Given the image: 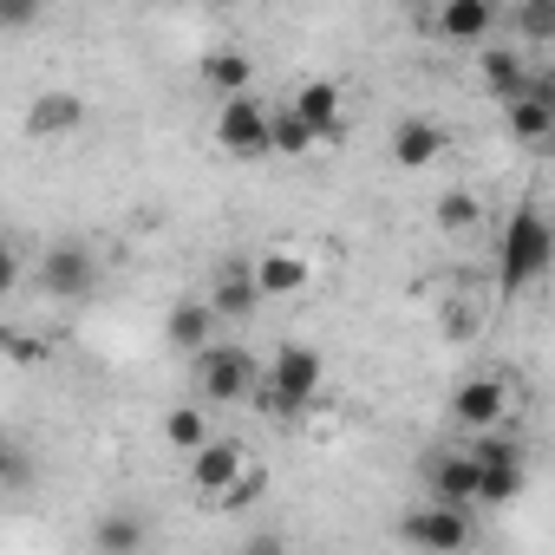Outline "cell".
Wrapping results in <instances>:
<instances>
[{
  "mask_svg": "<svg viewBox=\"0 0 555 555\" xmlns=\"http://www.w3.org/2000/svg\"><path fill=\"white\" fill-rule=\"evenodd\" d=\"M548 261H555V222H548L535 203H522V209L503 222V255H496L503 301H516L522 288H535L542 274H548Z\"/></svg>",
  "mask_w": 555,
  "mask_h": 555,
  "instance_id": "1",
  "label": "cell"
},
{
  "mask_svg": "<svg viewBox=\"0 0 555 555\" xmlns=\"http://www.w3.org/2000/svg\"><path fill=\"white\" fill-rule=\"evenodd\" d=\"M314 399H321V353L301 347V340L274 347V360H268V373H261V386H255V405H261L268 418L288 425V418H301Z\"/></svg>",
  "mask_w": 555,
  "mask_h": 555,
  "instance_id": "2",
  "label": "cell"
},
{
  "mask_svg": "<svg viewBox=\"0 0 555 555\" xmlns=\"http://www.w3.org/2000/svg\"><path fill=\"white\" fill-rule=\"evenodd\" d=\"M261 373H268V366H261L248 347H235V340H216L209 353H196V392H203L209 405H235V399H255Z\"/></svg>",
  "mask_w": 555,
  "mask_h": 555,
  "instance_id": "3",
  "label": "cell"
},
{
  "mask_svg": "<svg viewBox=\"0 0 555 555\" xmlns=\"http://www.w3.org/2000/svg\"><path fill=\"white\" fill-rule=\"evenodd\" d=\"M209 131H216V144L229 157H274V105H261L255 92L248 99H222Z\"/></svg>",
  "mask_w": 555,
  "mask_h": 555,
  "instance_id": "4",
  "label": "cell"
},
{
  "mask_svg": "<svg viewBox=\"0 0 555 555\" xmlns=\"http://www.w3.org/2000/svg\"><path fill=\"white\" fill-rule=\"evenodd\" d=\"M399 535H405L412 548H425V555H464L470 535H477V522H470V509H457V503H425V509H405V516H399Z\"/></svg>",
  "mask_w": 555,
  "mask_h": 555,
  "instance_id": "5",
  "label": "cell"
},
{
  "mask_svg": "<svg viewBox=\"0 0 555 555\" xmlns=\"http://www.w3.org/2000/svg\"><path fill=\"white\" fill-rule=\"evenodd\" d=\"M40 288H47L53 301H86V295L99 288V261H92V248H86V242H53L47 261H40Z\"/></svg>",
  "mask_w": 555,
  "mask_h": 555,
  "instance_id": "6",
  "label": "cell"
},
{
  "mask_svg": "<svg viewBox=\"0 0 555 555\" xmlns=\"http://www.w3.org/2000/svg\"><path fill=\"white\" fill-rule=\"evenodd\" d=\"M503 418H509V386L496 373H477V379H464L451 392V425H464L470 438L477 431H503Z\"/></svg>",
  "mask_w": 555,
  "mask_h": 555,
  "instance_id": "7",
  "label": "cell"
},
{
  "mask_svg": "<svg viewBox=\"0 0 555 555\" xmlns=\"http://www.w3.org/2000/svg\"><path fill=\"white\" fill-rule=\"evenodd\" d=\"M248 470H255V464H248V451H242L235 438H216L209 451H196V457H190V483H196V496H203L209 509H216V503L248 477Z\"/></svg>",
  "mask_w": 555,
  "mask_h": 555,
  "instance_id": "8",
  "label": "cell"
},
{
  "mask_svg": "<svg viewBox=\"0 0 555 555\" xmlns=\"http://www.w3.org/2000/svg\"><path fill=\"white\" fill-rule=\"evenodd\" d=\"M503 131L516 144H555V79H529V92L503 105Z\"/></svg>",
  "mask_w": 555,
  "mask_h": 555,
  "instance_id": "9",
  "label": "cell"
},
{
  "mask_svg": "<svg viewBox=\"0 0 555 555\" xmlns=\"http://www.w3.org/2000/svg\"><path fill=\"white\" fill-rule=\"evenodd\" d=\"M425 483L438 503H457V509H477V490H483V464L470 451H438L425 464Z\"/></svg>",
  "mask_w": 555,
  "mask_h": 555,
  "instance_id": "10",
  "label": "cell"
},
{
  "mask_svg": "<svg viewBox=\"0 0 555 555\" xmlns=\"http://www.w3.org/2000/svg\"><path fill=\"white\" fill-rule=\"evenodd\" d=\"M203 301L216 308V321H248V314L261 308V282H255V261H222Z\"/></svg>",
  "mask_w": 555,
  "mask_h": 555,
  "instance_id": "11",
  "label": "cell"
},
{
  "mask_svg": "<svg viewBox=\"0 0 555 555\" xmlns=\"http://www.w3.org/2000/svg\"><path fill=\"white\" fill-rule=\"evenodd\" d=\"M255 282H261V301H295L314 282V261L301 248H261L255 255Z\"/></svg>",
  "mask_w": 555,
  "mask_h": 555,
  "instance_id": "12",
  "label": "cell"
},
{
  "mask_svg": "<svg viewBox=\"0 0 555 555\" xmlns=\"http://www.w3.org/2000/svg\"><path fill=\"white\" fill-rule=\"evenodd\" d=\"M490 27H496L490 0H444V8L431 14V34L451 40V47H477V40H490Z\"/></svg>",
  "mask_w": 555,
  "mask_h": 555,
  "instance_id": "13",
  "label": "cell"
},
{
  "mask_svg": "<svg viewBox=\"0 0 555 555\" xmlns=\"http://www.w3.org/2000/svg\"><path fill=\"white\" fill-rule=\"evenodd\" d=\"M340 105H347V99H340V86H334V79H308V86H295V99H288V112H295L321 144H327V138H340Z\"/></svg>",
  "mask_w": 555,
  "mask_h": 555,
  "instance_id": "14",
  "label": "cell"
},
{
  "mask_svg": "<svg viewBox=\"0 0 555 555\" xmlns=\"http://www.w3.org/2000/svg\"><path fill=\"white\" fill-rule=\"evenodd\" d=\"M444 157V125L438 118H399L392 125V164L399 170H425V164H438Z\"/></svg>",
  "mask_w": 555,
  "mask_h": 555,
  "instance_id": "15",
  "label": "cell"
},
{
  "mask_svg": "<svg viewBox=\"0 0 555 555\" xmlns=\"http://www.w3.org/2000/svg\"><path fill=\"white\" fill-rule=\"evenodd\" d=\"M170 347L190 353V360L216 347V308H209L203 295H183V301L170 308Z\"/></svg>",
  "mask_w": 555,
  "mask_h": 555,
  "instance_id": "16",
  "label": "cell"
},
{
  "mask_svg": "<svg viewBox=\"0 0 555 555\" xmlns=\"http://www.w3.org/2000/svg\"><path fill=\"white\" fill-rule=\"evenodd\" d=\"M196 73H203V86L222 92V99H248V86H255V60H248L242 47H209Z\"/></svg>",
  "mask_w": 555,
  "mask_h": 555,
  "instance_id": "17",
  "label": "cell"
},
{
  "mask_svg": "<svg viewBox=\"0 0 555 555\" xmlns=\"http://www.w3.org/2000/svg\"><path fill=\"white\" fill-rule=\"evenodd\" d=\"M529 60H522V47H490L483 53V86H490V99H503V105H516L522 92H529Z\"/></svg>",
  "mask_w": 555,
  "mask_h": 555,
  "instance_id": "18",
  "label": "cell"
},
{
  "mask_svg": "<svg viewBox=\"0 0 555 555\" xmlns=\"http://www.w3.org/2000/svg\"><path fill=\"white\" fill-rule=\"evenodd\" d=\"M79 118H86V99L79 92H40L34 112H27V131L34 138H60V131H79Z\"/></svg>",
  "mask_w": 555,
  "mask_h": 555,
  "instance_id": "19",
  "label": "cell"
},
{
  "mask_svg": "<svg viewBox=\"0 0 555 555\" xmlns=\"http://www.w3.org/2000/svg\"><path fill=\"white\" fill-rule=\"evenodd\" d=\"M92 548H99V555H138V548H144V522H138L131 509H112V516H99Z\"/></svg>",
  "mask_w": 555,
  "mask_h": 555,
  "instance_id": "20",
  "label": "cell"
},
{
  "mask_svg": "<svg viewBox=\"0 0 555 555\" xmlns=\"http://www.w3.org/2000/svg\"><path fill=\"white\" fill-rule=\"evenodd\" d=\"M464 451H470V457H477L483 470H529V451H522V444H516L509 431H477V438H470Z\"/></svg>",
  "mask_w": 555,
  "mask_h": 555,
  "instance_id": "21",
  "label": "cell"
},
{
  "mask_svg": "<svg viewBox=\"0 0 555 555\" xmlns=\"http://www.w3.org/2000/svg\"><path fill=\"white\" fill-rule=\"evenodd\" d=\"M164 438H170L177 451H190V457L216 444V431H209V418H203V405H177V412L164 418Z\"/></svg>",
  "mask_w": 555,
  "mask_h": 555,
  "instance_id": "22",
  "label": "cell"
},
{
  "mask_svg": "<svg viewBox=\"0 0 555 555\" xmlns=\"http://www.w3.org/2000/svg\"><path fill=\"white\" fill-rule=\"evenodd\" d=\"M477 222H483V196L477 190H444L438 196V229L444 235H470Z\"/></svg>",
  "mask_w": 555,
  "mask_h": 555,
  "instance_id": "23",
  "label": "cell"
},
{
  "mask_svg": "<svg viewBox=\"0 0 555 555\" xmlns=\"http://www.w3.org/2000/svg\"><path fill=\"white\" fill-rule=\"evenodd\" d=\"M314 144H321V138H314L288 105H274V157H308Z\"/></svg>",
  "mask_w": 555,
  "mask_h": 555,
  "instance_id": "24",
  "label": "cell"
},
{
  "mask_svg": "<svg viewBox=\"0 0 555 555\" xmlns=\"http://www.w3.org/2000/svg\"><path fill=\"white\" fill-rule=\"evenodd\" d=\"M516 34H522V47H548L555 40V0H522V8H516Z\"/></svg>",
  "mask_w": 555,
  "mask_h": 555,
  "instance_id": "25",
  "label": "cell"
},
{
  "mask_svg": "<svg viewBox=\"0 0 555 555\" xmlns=\"http://www.w3.org/2000/svg\"><path fill=\"white\" fill-rule=\"evenodd\" d=\"M522 483H529V470H483L477 509H503V503H516V496H522Z\"/></svg>",
  "mask_w": 555,
  "mask_h": 555,
  "instance_id": "26",
  "label": "cell"
},
{
  "mask_svg": "<svg viewBox=\"0 0 555 555\" xmlns=\"http://www.w3.org/2000/svg\"><path fill=\"white\" fill-rule=\"evenodd\" d=\"M261 490H268V470H248V477H242V483H235V490L216 503V509H242V503H255Z\"/></svg>",
  "mask_w": 555,
  "mask_h": 555,
  "instance_id": "27",
  "label": "cell"
},
{
  "mask_svg": "<svg viewBox=\"0 0 555 555\" xmlns=\"http://www.w3.org/2000/svg\"><path fill=\"white\" fill-rule=\"evenodd\" d=\"M242 555H288V542L274 535V529H261V535H248V542H242Z\"/></svg>",
  "mask_w": 555,
  "mask_h": 555,
  "instance_id": "28",
  "label": "cell"
}]
</instances>
